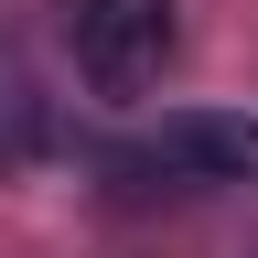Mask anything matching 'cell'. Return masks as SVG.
Here are the masks:
<instances>
[{
  "mask_svg": "<svg viewBox=\"0 0 258 258\" xmlns=\"http://www.w3.org/2000/svg\"><path fill=\"white\" fill-rule=\"evenodd\" d=\"M129 194H215V183H258V118L247 108H172L140 140H118L97 161Z\"/></svg>",
  "mask_w": 258,
  "mask_h": 258,
  "instance_id": "6da1fadb",
  "label": "cell"
},
{
  "mask_svg": "<svg viewBox=\"0 0 258 258\" xmlns=\"http://www.w3.org/2000/svg\"><path fill=\"white\" fill-rule=\"evenodd\" d=\"M64 43L97 97H151L183 64V0H76Z\"/></svg>",
  "mask_w": 258,
  "mask_h": 258,
  "instance_id": "7a4b0ae2",
  "label": "cell"
}]
</instances>
